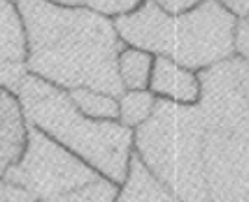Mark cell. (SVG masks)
<instances>
[{
  "instance_id": "cell-6",
  "label": "cell",
  "mask_w": 249,
  "mask_h": 202,
  "mask_svg": "<svg viewBox=\"0 0 249 202\" xmlns=\"http://www.w3.org/2000/svg\"><path fill=\"white\" fill-rule=\"evenodd\" d=\"M205 130L249 134V63L232 54L197 72Z\"/></svg>"
},
{
  "instance_id": "cell-11",
  "label": "cell",
  "mask_w": 249,
  "mask_h": 202,
  "mask_svg": "<svg viewBox=\"0 0 249 202\" xmlns=\"http://www.w3.org/2000/svg\"><path fill=\"white\" fill-rule=\"evenodd\" d=\"M28 39L17 2L0 0V65L26 63Z\"/></svg>"
},
{
  "instance_id": "cell-20",
  "label": "cell",
  "mask_w": 249,
  "mask_h": 202,
  "mask_svg": "<svg viewBox=\"0 0 249 202\" xmlns=\"http://www.w3.org/2000/svg\"><path fill=\"white\" fill-rule=\"evenodd\" d=\"M231 13H234L238 19H244L249 13V0H219Z\"/></svg>"
},
{
  "instance_id": "cell-21",
  "label": "cell",
  "mask_w": 249,
  "mask_h": 202,
  "mask_svg": "<svg viewBox=\"0 0 249 202\" xmlns=\"http://www.w3.org/2000/svg\"><path fill=\"white\" fill-rule=\"evenodd\" d=\"M244 19H246V22H248V24H249V13H248V15H246V17H244Z\"/></svg>"
},
{
  "instance_id": "cell-12",
  "label": "cell",
  "mask_w": 249,
  "mask_h": 202,
  "mask_svg": "<svg viewBox=\"0 0 249 202\" xmlns=\"http://www.w3.org/2000/svg\"><path fill=\"white\" fill-rule=\"evenodd\" d=\"M153 63H155V54L136 47H124L117 58V72L123 91L149 89Z\"/></svg>"
},
{
  "instance_id": "cell-10",
  "label": "cell",
  "mask_w": 249,
  "mask_h": 202,
  "mask_svg": "<svg viewBox=\"0 0 249 202\" xmlns=\"http://www.w3.org/2000/svg\"><path fill=\"white\" fill-rule=\"evenodd\" d=\"M114 202H182L145 167L136 154L128 163V172L119 184Z\"/></svg>"
},
{
  "instance_id": "cell-8",
  "label": "cell",
  "mask_w": 249,
  "mask_h": 202,
  "mask_svg": "<svg viewBox=\"0 0 249 202\" xmlns=\"http://www.w3.org/2000/svg\"><path fill=\"white\" fill-rule=\"evenodd\" d=\"M30 124L19 95L0 89V178L21 160L26 149Z\"/></svg>"
},
{
  "instance_id": "cell-16",
  "label": "cell",
  "mask_w": 249,
  "mask_h": 202,
  "mask_svg": "<svg viewBox=\"0 0 249 202\" xmlns=\"http://www.w3.org/2000/svg\"><path fill=\"white\" fill-rule=\"evenodd\" d=\"M63 6H80V8H89L108 17H119L123 13H128L134 8H138L143 0H52Z\"/></svg>"
},
{
  "instance_id": "cell-1",
  "label": "cell",
  "mask_w": 249,
  "mask_h": 202,
  "mask_svg": "<svg viewBox=\"0 0 249 202\" xmlns=\"http://www.w3.org/2000/svg\"><path fill=\"white\" fill-rule=\"evenodd\" d=\"M17 8L26 28L30 74L67 91L91 87L115 97L123 93L117 58L126 45L112 17L52 0H17Z\"/></svg>"
},
{
  "instance_id": "cell-18",
  "label": "cell",
  "mask_w": 249,
  "mask_h": 202,
  "mask_svg": "<svg viewBox=\"0 0 249 202\" xmlns=\"http://www.w3.org/2000/svg\"><path fill=\"white\" fill-rule=\"evenodd\" d=\"M234 54L249 63V24L246 19H238L234 30Z\"/></svg>"
},
{
  "instance_id": "cell-15",
  "label": "cell",
  "mask_w": 249,
  "mask_h": 202,
  "mask_svg": "<svg viewBox=\"0 0 249 202\" xmlns=\"http://www.w3.org/2000/svg\"><path fill=\"white\" fill-rule=\"evenodd\" d=\"M117 189H119V184L101 176L95 182L86 184L82 187L60 193V195H52L47 199H39L37 202H114Z\"/></svg>"
},
{
  "instance_id": "cell-14",
  "label": "cell",
  "mask_w": 249,
  "mask_h": 202,
  "mask_svg": "<svg viewBox=\"0 0 249 202\" xmlns=\"http://www.w3.org/2000/svg\"><path fill=\"white\" fill-rule=\"evenodd\" d=\"M117 101H119L117 121L134 130L153 115L158 99L149 89H134V91H123L117 97Z\"/></svg>"
},
{
  "instance_id": "cell-3",
  "label": "cell",
  "mask_w": 249,
  "mask_h": 202,
  "mask_svg": "<svg viewBox=\"0 0 249 202\" xmlns=\"http://www.w3.org/2000/svg\"><path fill=\"white\" fill-rule=\"evenodd\" d=\"M17 95L30 126L63 145L101 176L115 184L123 182L134 154V130L119 121L86 117L67 89L30 72Z\"/></svg>"
},
{
  "instance_id": "cell-22",
  "label": "cell",
  "mask_w": 249,
  "mask_h": 202,
  "mask_svg": "<svg viewBox=\"0 0 249 202\" xmlns=\"http://www.w3.org/2000/svg\"><path fill=\"white\" fill-rule=\"evenodd\" d=\"M13 2H17V0H13Z\"/></svg>"
},
{
  "instance_id": "cell-2",
  "label": "cell",
  "mask_w": 249,
  "mask_h": 202,
  "mask_svg": "<svg viewBox=\"0 0 249 202\" xmlns=\"http://www.w3.org/2000/svg\"><path fill=\"white\" fill-rule=\"evenodd\" d=\"M236 22L238 17L219 0H201L180 15H169L153 0H143L114 19L126 47L167 56L196 72L234 54Z\"/></svg>"
},
{
  "instance_id": "cell-7",
  "label": "cell",
  "mask_w": 249,
  "mask_h": 202,
  "mask_svg": "<svg viewBox=\"0 0 249 202\" xmlns=\"http://www.w3.org/2000/svg\"><path fill=\"white\" fill-rule=\"evenodd\" d=\"M208 202H249V134L205 130Z\"/></svg>"
},
{
  "instance_id": "cell-19",
  "label": "cell",
  "mask_w": 249,
  "mask_h": 202,
  "mask_svg": "<svg viewBox=\"0 0 249 202\" xmlns=\"http://www.w3.org/2000/svg\"><path fill=\"white\" fill-rule=\"evenodd\" d=\"M153 2L169 15H180L184 11L192 10L194 6H197L201 0H153Z\"/></svg>"
},
{
  "instance_id": "cell-17",
  "label": "cell",
  "mask_w": 249,
  "mask_h": 202,
  "mask_svg": "<svg viewBox=\"0 0 249 202\" xmlns=\"http://www.w3.org/2000/svg\"><path fill=\"white\" fill-rule=\"evenodd\" d=\"M0 202H37V199L21 185L0 178Z\"/></svg>"
},
{
  "instance_id": "cell-4",
  "label": "cell",
  "mask_w": 249,
  "mask_h": 202,
  "mask_svg": "<svg viewBox=\"0 0 249 202\" xmlns=\"http://www.w3.org/2000/svg\"><path fill=\"white\" fill-rule=\"evenodd\" d=\"M203 139L197 104L158 99L153 115L134 128V154L182 202H208Z\"/></svg>"
},
{
  "instance_id": "cell-5",
  "label": "cell",
  "mask_w": 249,
  "mask_h": 202,
  "mask_svg": "<svg viewBox=\"0 0 249 202\" xmlns=\"http://www.w3.org/2000/svg\"><path fill=\"white\" fill-rule=\"evenodd\" d=\"M4 178L24 187L39 201L91 184L101 174L63 145L30 126L21 160Z\"/></svg>"
},
{
  "instance_id": "cell-9",
  "label": "cell",
  "mask_w": 249,
  "mask_h": 202,
  "mask_svg": "<svg viewBox=\"0 0 249 202\" xmlns=\"http://www.w3.org/2000/svg\"><path fill=\"white\" fill-rule=\"evenodd\" d=\"M149 91L156 99L177 104H197L201 95V82L196 71L177 63L167 56H155Z\"/></svg>"
},
{
  "instance_id": "cell-13",
  "label": "cell",
  "mask_w": 249,
  "mask_h": 202,
  "mask_svg": "<svg viewBox=\"0 0 249 202\" xmlns=\"http://www.w3.org/2000/svg\"><path fill=\"white\" fill-rule=\"evenodd\" d=\"M69 97L74 106L86 117L97 121H117L119 119V101L115 95L97 91L91 87H76L69 89Z\"/></svg>"
}]
</instances>
